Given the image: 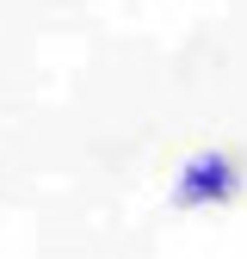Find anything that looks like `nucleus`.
<instances>
[{
  "label": "nucleus",
  "instance_id": "1",
  "mask_svg": "<svg viewBox=\"0 0 247 259\" xmlns=\"http://www.w3.org/2000/svg\"><path fill=\"white\" fill-rule=\"evenodd\" d=\"M241 191V167L229 154H192L173 179V204L179 210H204V204H229Z\"/></svg>",
  "mask_w": 247,
  "mask_h": 259
}]
</instances>
